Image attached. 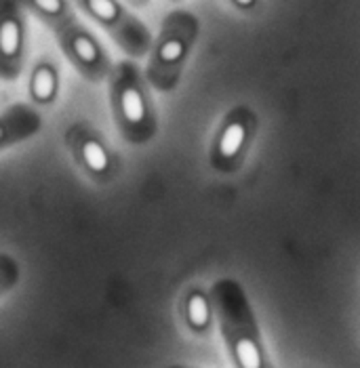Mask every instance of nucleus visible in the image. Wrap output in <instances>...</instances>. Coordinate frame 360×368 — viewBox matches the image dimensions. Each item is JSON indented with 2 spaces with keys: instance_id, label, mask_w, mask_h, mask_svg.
Wrapping results in <instances>:
<instances>
[{
  "instance_id": "f257e3e1",
  "label": "nucleus",
  "mask_w": 360,
  "mask_h": 368,
  "mask_svg": "<svg viewBox=\"0 0 360 368\" xmlns=\"http://www.w3.org/2000/svg\"><path fill=\"white\" fill-rule=\"evenodd\" d=\"M217 324L234 368H274L255 307L236 278H220L211 286Z\"/></svg>"
},
{
  "instance_id": "f03ea898",
  "label": "nucleus",
  "mask_w": 360,
  "mask_h": 368,
  "mask_svg": "<svg viewBox=\"0 0 360 368\" xmlns=\"http://www.w3.org/2000/svg\"><path fill=\"white\" fill-rule=\"evenodd\" d=\"M110 110L120 137L135 147L148 145L158 135V112L152 99V87L135 59L114 63L108 78Z\"/></svg>"
},
{
  "instance_id": "7ed1b4c3",
  "label": "nucleus",
  "mask_w": 360,
  "mask_h": 368,
  "mask_svg": "<svg viewBox=\"0 0 360 368\" xmlns=\"http://www.w3.org/2000/svg\"><path fill=\"white\" fill-rule=\"evenodd\" d=\"M200 36V19L188 8L164 15L145 63V78L158 93H173L188 68Z\"/></svg>"
},
{
  "instance_id": "20e7f679",
  "label": "nucleus",
  "mask_w": 360,
  "mask_h": 368,
  "mask_svg": "<svg viewBox=\"0 0 360 368\" xmlns=\"http://www.w3.org/2000/svg\"><path fill=\"white\" fill-rule=\"evenodd\" d=\"M259 133V114L248 104L232 106L209 143V166L215 175L232 177L246 164Z\"/></svg>"
},
{
  "instance_id": "39448f33",
  "label": "nucleus",
  "mask_w": 360,
  "mask_h": 368,
  "mask_svg": "<svg viewBox=\"0 0 360 368\" xmlns=\"http://www.w3.org/2000/svg\"><path fill=\"white\" fill-rule=\"evenodd\" d=\"M64 141L72 160L91 183L106 188L122 175V158L119 152L93 124L85 121L70 124L64 133Z\"/></svg>"
},
{
  "instance_id": "423d86ee",
  "label": "nucleus",
  "mask_w": 360,
  "mask_h": 368,
  "mask_svg": "<svg viewBox=\"0 0 360 368\" xmlns=\"http://www.w3.org/2000/svg\"><path fill=\"white\" fill-rule=\"evenodd\" d=\"M76 4L89 19L108 32L131 59L137 61L150 55L154 44L152 32L120 0H76Z\"/></svg>"
},
{
  "instance_id": "0eeeda50",
  "label": "nucleus",
  "mask_w": 360,
  "mask_h": 368,
  "mask_svg": "<svg viewBox=\"0 0 360 368\" xmlns=\"http://www.w3.org/2000/svg\"><path fill=\"white\" fill-rule=\"evenodd\" d=\"M53 34L68 63L87 82L100 85L110 78L114 63L104 42L78 17H72L70 21L61 23L57 30H53Z\"/></svg>"
},
{
  "instance_id": "6e6552de",
  "label": "nucleus",
  "mask_w": 360,
  "mask_h": 368,
  "mask_svg": "<svg viewBox=\"0 0 360 368\" xmlns=\"http://www.w3.org/2000/svg\"><path fill=\"white\" fill-rule=\"evenodd\" d=\"M28 57V11L21 0H0V78L21 76Z\"/></svg>"
},
{
  "instance_id": "1a4fd4ad",
  "label": "nucleus",
  "mask_w": 360,
  "mask_h": 368,
  "mask_svg": "<svg viewBox=\"0 0 360 368\" xmlns=\"http://www.w3.org/2000/svg\"><path fill=\"white\" fill-rule=\"evenodd\" d=\"M179 316L186 331L194 337L207 339L217 326V307L213 290L203 284H190L179 297Z\"/></svg>"
},
{
  "instance_id": "9d476101",
  "label": "nucleus",
  "mask_w": 360,
  "mask_h": 368,
  "mask_svg": "<svg viewBox=\"0 0 360 368\" xmlns=\"http://www.w3.org/2000/svg\"><path fill=\"white\" fill-rule=\"evenodd\" d=\"M42 114L34 104H11L2 110L0 116V152H8L15 145H21L42 130Z\"/></svg>"
},
{
  "instance_id": "9b49d317",
  "label": "nucleus",
  "mask_w": 360,
  "mask_h": 368,
  "mask_svg": "<svg viewBox=\"0 0 360 368\" xmlns=\"http://www.w3.org/2000/svg\"><path fill=\"white\" fill-rule=\"evenodd\" d=\"M61 93V68L51 55H42L30 70L28 97L36 108H51Z\"/></svg>"
},
{
  "instance_id": "f8f14e48",
  "label": "nucleus",
  "mask_w": 360,
  "mask_h": 368,
  "mask_svg": "<svg viewBox=\"0 0 360 368\" xmlns=\"http://www.w3.org/2000/svg\"><path fill=\"white\" fill-rule=\"evenodd\" d=\"M21 2L28 13H32L38 21H42L51 30H57L61 23L76 17L70 0H21Z\"/></svg>"
},
{
  "instance_id": "ddd939ff",
  "label": "nucleus",
  "mask_w": 360,
  "mask_h": 368,
  "mask_svg": "<svg viewBox=\"0 0 360 368\" xmlns=\"http://www.w3.org/2000/svg\"><path fill=\"white\" fill-rule=\"evenodd\" d=\"M21 280V265L11 252L0 254V293L8 295Z\"/></svg>"
},
{
  "instance_id": "4468645a",
  "label": "nucleus",
  "mask_w": 360,
  "mask_h": 368,
  "mask_svg": "<svg viewBox=\"0 0 360 368\" xmlns=\"http://www.w3.org/2000/svg\"><path fill=\"white\" fill-rule=\"evenodd\" d=\"M228 2L240 13H253V11H257L261 0H228Z\"/></svg>"
},
{
  "instance_id": "2eb2a0df",
  "label": "nucleus",
  "mask_w": 360,
  "mask_h": 368,
  "mask_svg": "<svg viewBox=\"0 0 360 368\" xmlns=\"http://www.w3.org/2000/svg\"><path fill=\"white\" fill-rule=\"evenodd\" d=\"M131 6H135V8H143V6H148L150 4V0H126Z\"/></svg>"
},
{
  "instance_id": "dca6fc26",
  "label": "nucleus",
  "mask_w": 360,
  "mask_h": 368,
  "mask_svg": "<svg viewBox=\"0 0 360 368\" xmlns=\"http://www.w3.org/2000/svg\"><path fill=\"white\" fill-rule=\"evenodd\" d=\"M167 368H192V367H184V364H171V367Z\"/></svg>"
},
{
  "instance_id": "f3484780",
  "label": "nucleus",
  "mask_w": 360,
  "mask_h": 368,
  "mask_svg": "<svg viewBox=\"0 0 360 368\" xmlns=\"http://www.w3.org/2000/svg\"><path fill=\"white\" fill-rule=\"evenodd\" d=\"M171 2H179V0H171Z\"/></svg>"
}]
</instances>
